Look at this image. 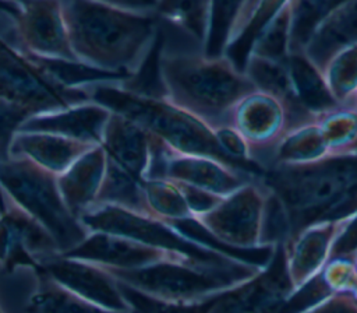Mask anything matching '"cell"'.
Returning <instances> with one entry per match:
<instances>
[{
  "instance_id": "obj_33",
  "label": "cell",
  "mask_w": 357,
  "mask_h": 313,
  "mask_svg": "<svg viewBox=\"0 0 357 313\" xmlns=\"http://www.w3.org/2000/svg\"><path fill=\"white\" fill-rule=\"evenodd\" d=\"M321 278L331 292L349 295L357 300V264L350 254H337L331 259Z\"/></svg>"
},
{
  "instance_id": "obj_7",
  "label": "cell",
  "mask_w": 357,
  "mask_h": 313,
  "mask_svg": "<svg viewBox=\"0 0 357 313\" xmlns=\"http://www.w3.org/2000/svg\"><path fill=\"white\" fill-rule=\"evenodd\" d=\"M14 17L0 24V99L26 108L33 116L89 101L85 88H68L52 78L15 41L6 36Z\"/></svg>"
},
{
  "instance_id": "obj_36",
  "label": "cell",
  "mask_w": 357,
  "mask_h": 313,
  "mask_svg": "<svg viewBox=\"0 0 357 313\" xmlns=\"http://www.w3.org/2000/svg\"><path fill=\"white\" fill-rule=\"evenodd\" d=\"M112 6H117L127 10L142 11V13H153L158 4V0H99Z\"/></svg>"
},
{
  "instance_id": "obj_13",
  "label": "cell",
  "mask_w": 357,
  "mask_h": 313,
  "mask_svg": "<svg viewBox=\"0 0 357 313\" xmlns=\"http://www.w3.org/2000/svg\"><path fill=\"white\" fill-rule=\"evenodd\" d=\"M35 270L95 305L114 312L132 313L117 281L102 265L57 253L39 260Z\"/></svg>"
},
{
  "instance_id": "obj_40",
  "label": "cell",
  "mask_w": 357,
  "mask_h": 313,
  "mask_svg": "<svg viewBox=\"0 0 357 313\" xmlns=\"http://www.w3.org/2000/svg\"><path fill=\"white\" fill-rule=\"evenodd\" d=\"M351 257H353V260H354V263L357 264V249L354 250V252H351V253H349Z\"/></svg>"
},
{
  "instance_id": "obj_34",
  "label": "cell",
  "mask_w": 357,
  "mask_h": 313,
  "mask_svg": "<svg viewBox=\"0 0 357 313\" xmlns=\"http://www.w3.org/2000/svg\"><path fill=\"white\" fill-rule=\"evenodd\" d=\"M33 116L26 108L0 99V161L10 158V145L22 126V123Z\"/></svg>"
},
{
  "instance_id": "obj_39",
  "label": "cell",
  "mask_w": 357,
  "mask_h": 313,
  "mask_svg": "<svg viewBox=\"0 0 357 313\" xmlns=\"http://www.w3.org/2000/svg\"><path fill=\"white\" fill-rule=\"evenodd\" d=\"M4 1H8V3H14V4H17V6H21L24 1H26V0H4Z\"/></svg>"
},
{
  "instance_id": "obj_38",
  "label": "cell",
  "mask_w": 357,
  "mask_h": 313,
  "mask_svg": "<svg viewBox=\"0 0 357 313\" xmlns=\"http://www.w3.org/2000/svg\"><path fill=\"white\" fill-rule=\"evenodd\" d=\"M344 108H350V109L357 110V92L354 94V96L351 98V101L349 102V105H347V106H344Z\"/></svg>"
},
{
  "instance_id": "obj_30",
  "label": "cell",
  "mask_w": 357,
  "mask_h": 313,
  "mask_svg": "<svg viewBox=\"0 0 357 313\" xmlns=\"http://www.w3.org/2000/svg\"><path fill=\"white\" fill-rule=\"evenodd\" d=\"M346 1L350 0H290V52L301 50L315 25Z\"/></svg>"
},
{
  "instance_id": "obj_8",
  "label": "cell",
  "mask_w": 357,
  "mask_h": 313,
  "mask_svg": "<svg viewBox=\"0 0 357 313\" xmlns=\"http://www.w3.org/2000/svg\"><path fill=\"white\" fill-rule=\"evenodd\" d=\"M78 219L88 232L124 236L145 245L178 252L201 261L220 264L248 263L227 252L191 239L172 222L121 205L95 203L82 211Z\"/></svg>"
},
{
  "instance_id": "obj_15",
  "label": "cell",
  "mask_w": 357,
  "mask_h": 313,
  "mask_svg": "<svg viewBox=\"0 0 357 313\" xmlns=\"http://www.w3.org/2000/svg\"><path fill=\"white\" fill-rule=\"evenodd\" d=\"M60 254L113 268H134L162 260L192 259L178 252L105 232H89L82 242Z\"/></svg>"
},
{
  "instance_id": "obj_41",
  "label": "cell",
  "mask_w": 357,
  "mask_h": 313,
  "mask_svg": "<svg viewBox=\"0 0 357 313\" xmlns=\"http://www.w3.org/2000/svg\"><path fill=\"white\" fill-rule=\"evenodd\" d=\"M0 313H4V312H3V310H1V307H0Z\"/></svg>"
},
{
  "instance_id": "obj_9",
  "label": "cell",
  "mask_w": 357,
  "mask_h": 313,
  "mask_svg": "<svg viewBox=\"0 0 357 313\" xmlns=\"http://www.w3.org/2000/svg\"><path fill=\"white\" fill-rule=\"evenodd\" d=\"M152 138V161L146 179H167L219 196H227L243 184L259 179L216 158L180 152L153 136Z\"/></svg>"
},
{
  "instance_id": "obj_22",
  "label": "cell",
  "mask_w": 357,
  "mask_h": 313,
  "mask_svg": "<svg viewBox=\"0 0 357 313\" xmlns=\"http://www.w3.org/2000/svg\"><path fill=\"white\" fill-rule=\"evenodd\" d=\"M286 66L298 101L312 117L317 119L343 108L332 95L322 70H319L304 52H290Z\"/></svg>"
},
{
  "instance_id": "obj_27",
  "label": "cell",
  "mask_w": 357,
  "mask_h": 313,
  "mask_svg": "<svg viewBox=\"0 0 357 313\" xmlns=\"http://www.w3.org/2000/svg\"><path fill=\"white\" fill-rule=\"evenodd\" d=\"M211 0H158L155 14L195 39L202 46L209 18Z\"/></svg>"
},
{
  "instance_id": "obj_19",
  "label": "cell",
  "mask_w": 357,
  "mask_h": 313,
  "mask_svg": "<svg viewBox=\"0 0 357 313\" xmlns=\"http://www.w3.org/2000/svg\"><path fill=\"white\" fill-rule=\"evenodd\" d=\"M92 147L95 145L57 134L18 131L11 141L10 156L29 159L59 176Z\"/></svg>"
},
{
  "instance_id": "obj_12",
  "label": "cell",
  "mask_w": 357,
  "mask_h": 313,
  "mask_svg": "<svg viewBox=\"0 0 357 313\" xmlns=\"http://www.w3.org/2000/svg\"><path fill=\"white\" fill-rule=\"evenodd\" d=\"M356 218L357 215L318 222L283 242L293 293L321 275L333 257L337 243Z\"/></svg>"
},
{
  "instance_id": "obj_25",
  "label": "cell",
  "mask_w": 357,
  "mask_h": 313,
  "mask_svg": "<svg viewBox=\"0 0 357 313\" xmlns=\"http://www.w3.org/2000/svg\"><path fill=\"white\" fill-rule=\"evenodd\" d=\"M29 54L52 78L68 88H84L100 82H123L131 77L128 74L109 71L81 60Z\"/></svg>"
},
{
  "instance_id": "obj_37",
  "label": "cell",
  "mask_w": 357,
  "mask_h": 313,
  "mask_svg": "<svg viewBox=\"0 0 357 313\" xmlns=\"http://www.w3.org/2000/svg\"><path fill=\"white\" fill-rule=\"evenodd\" d=\"M18 11H20V6H17L14 3H8V1H4V0H0V14H8V15L15 18Z\"/></svg>"
},
{
  "instance_id": "obj_14",
  "label": "cell",
  "mask_w": 357,
  "mask_h": 313,
  "mask_svg": "<svg viewBox=\"0 0 357 313\" xmlns=\"http://www.w3.org/2000/svg\"><path fill=\"white\" fill-rule=\"evenodd\" d=\"M17 43L43 57L78 60L70 46L60 0H26L14 18Z\"/></svg>"
},
{
  "instance_id": "obj_11",
  "label": "cell",
  "mask_w": 357,
  "mask_h": 313,
  "mask_svg": "<svg viewBox=\"0 0 357 313\" xmlns=\"http://www.w3.org/2000/svg\"><path fill=\"white\" fill-rule=\"evenodd\" d=\"M291 295L284 247L279 242L266 265L247 282L218 296L209 313H279Z\"/></svg>"
},
{
  "instance_id": "obj_1",
  "label": "cell",
  "mask_w": 357,
  "mask_h": 313,
  "mask_svg": "<svg viewBox=\"0 0 357 313\" xmlns=\"http://www.w3.org/2000/svg\"><path fill=\"white\" fill-rule=\"evenodd\" d=\"M259 182L279 200L286 218V240L310 225L357 215V154L273 163Z\"/></svg>"
},
{
  "instance_id": "obj_17",
  "label": "cell",
  "mask_w": 357,
  "mask_h": 313,
  "mask_svg": "<svg viewBox=\"0 0 357 313\" xmlns=\"http://www.w3.org/2000/svg\"><path fill=\"white\" fill-rule=\"evenodd\" d=\"M152 136L142 127L117 113H112L100 145L106 162L145 182L152 161Z\"/></svg>"
},
{
  "instance_id": "obj_6",
  "label": "cell",
  "mask_w": 357,
  "mask_h": 313,
  "mask_svg": "<svg viewBox=\"0 0 357 313\" xmlns=\"http://www.w3.org/2000/svg\"><path fill=\"white\" fill-rule=\"evenodd\" d=\"M0 189L50 233L60 253L88 236L89 232L64 203L57 175L29 159L10 156L0 161Z\"/></svg>"
},
{
  "instance_id": "obj_16",
  "label": "cell",
  "mask_w": 357,
  "mask_h": 313,
  "mask_svg": "<svg viewBox=\"0 0 357 313\" xmlns=\"http://www.w3.org/2000/svg\"><path fill=\"white\" fill-rule=\"evenodd\" d=\"M110 115L112 112L102 105L86 101L64 109L31 116L18 131L57 134L91 145H100Z\"/></svg>"
},
{
  "instance_id": "obj_2",
  "label": "cell",
  "mask_w": 357,
  "mask_h": 313,
  "mask_svg": "<svg viewBox=\"0 0 357 313\" xmlns=\"http://www.w3.org/2000/svg\"><path fill=\"white\" fill-rule=\"evenodd\" d=\"M70 46L88 64L131 75L159 32L155 13H142L99 0H60Z\"/></svg>"
},
{
  "instance_id": "obj_23",
  "label": "cell",
  "mask_w": 357,
  "mask_h": 313,
  "mask_svg": "<svg viewBox=\"0 0 357 313\" xmlns=\"http://www.w3.org/2000/svg\"><path fill=\"white\" fill-rule=\"evenodd\" d=\"M289 1L290 0H250L223 56L238 70L244 71L245 61L257 38Z\"/></svg>"
},
{
  "instance_id": "obj_32",
  "label": "cell",
  "mask_w": 357,
  "mask_h": 313,
  "mask_svg": "<svg viewBox=\"0 0 357 313\" xmlns=\"http://www.w3.org/2000/svg\"><path fill=\"white\" fill-rule=\"evenodd\" d=\"M119 284V288L132 309V313H209L213 306L216 298L194 302V303H174V302H163L149 296H145L132 288ZM220 296V295H219Z\"/></svg>"
},
{
  "instance_id": "obj_26",
  "label": "cell",
  "mask_w": 357,
  "mask_h": 313,
  "mask_svg": "<svg viewBox=\"0 0 357 313\" xmlns=\"http://www.w3.org/2000/svg\"><path fill=\"white\" fill-rule=\"evenodd\" d=\"M250 0H211L205 41L201 52L209 57H219L225 50L247 8Z\"/></svg>"
},
{
  "instance_id": "obj_3",
  "label": "cell",
  "mask_w": 357,
  "mask_h": 313,
  "mask_svg": "<svg viewBox=\"0 0 357 313\" xmlns=\"http://www.w3.org/2000/svg\"><path fill=\"white\" fill-rule=\"evenodd\" d=\"M84 88L89 101L134 122L176 151L212 156L257 177H261L264 172L254 162L229 155L220 145L215 129L165 96L142 95L124 88L120 82H100Z\"/></svg>"
},
{
  "instance_id": "obj_28",
  "label": "cell",
  "mask_w": 357,
  "mask_h": 313,
  "mask_svg": "<svg viewBox=\"0 0 357 313\" xmlns=\"http://www.w3.org/2000/svg\"><path fill=\"white\" fill-rule=\"evenodd\" d=\"M142 190L149 214L167 222H180L192 218V212L174 182L167 179H146Z\"/></svg>"
},
{
  "instance_id": "obj_29",
  "label": "cell",
  "mask_w": 357,
  "mask_h": 313,
  "mask_svg": "<svg viewBox=\"0 0 357 313\" xmlns=\"http://www.w3.org/2000/svg\"><path fill=\"white\" fill-rule=\"evenodd\" d=\"M322 73L335 99L347 106L357 92V43L333 56Z\"/></svg>"
},
{
  "instance_id": "obj_10",
  "label": "cell",
  "mask_w": 357,
  "mask_h": 313,
  "mask_svg": "<svg viewBox=\"0 0 357 313\" xmlns=\"http://www.w3.org/2000/svg\"><path fill=\"white\" fill-rule=\"evenodd\" d=\"M227 126L244 140L250 158L262 169L282 137L291 130L286 108L273 96L254 89L233 109Z\"/></svg>"
},
{
  "instance_id": "obj_18",
  "label": "cell",
  "mask_w": 357,
  "mask_h": 313,
  "mask_svg": "<svg viewBox=\"0 0 357 313\" xmlns=\"http://www.w3.org/2000/svg\"><path fill=\"white\" fill-rule=\"evenodd\" d=\"M357 43V0H350L326 14L312 29L301 52L319 68L343 49Z\"/></svg>"
},
{
  "instance_id": "obj_5",
  "label": "cell",
  "mask_w": 357,
  "mask_h": 313,
  "mask_svg": "<svg viewBox=\"0 0 357 313\" xmlns=\"http://www.w3.org/2000/svg\"><path fill=\"white\" fill-rule=\"evenodd\" d=\"M266 264H220L172 259L134 268L103 267L116 281L163 302L194 303L216 298L255 277Z\"/></svg>"
},
{
  "instance_id": "obj_4",
  "label": "cell",
  "mask_w": 357,
  "mask_h": 313,
  "mask_svg": "<svg viewBox=\"0 0 357 313\" xmlns=\"http://www.w3.org/2000/svg\"><path fill=\"white\" fill-rule=\"evenodd\" d=\"M163 95L212 129L227 126L236 105L255 89L226 56L163 52L159 57Z\"/></svg>"
},
{
  "instance_id": "obj_24",
  "label": "cell",
  "mask_w": 357,
  "mask_h": 313,
  "mask_svg": "<svg viewBox=\"0 0 357 313\" xmlns=\"http://www.w3.org/2000/svg\"><path fill=\"white\" fill-rule=\"evenodd\" d=\"M25 313H123L95 305L50 277L39 272V281L25 305Z\"/></svg>"
},
{
  "instance_id": "obj_35",
  "label": "cell",
  "mask_w": 357,
  "mask_h": 313,
  "mask_svg": "<svg viewBox=\"0 0 357 313\" xmlns=\"http://www.w3.org/2000/svg\"><path fill=\"white\" fill-rule=\"evenodd\" d=\"M301 313H357V300L344 293L331 292Z\"/></svg>"
},
{
  "instance_id": "obj_21",
  "label": "cell",
  "mask_w": 357,
  "mask_h": 313,
  "mask_svg": "<svg viewBox=\"0 0 357 313\" xmlns=\"http://www.w3.org/2000/svg\"><path fill=\"white\" fill-rule=\"evenodd\" d=\"M244 73L255 89L276 98L286 108L291 129L315 119L298 101L286 63L273 61L251 53L245 61Z\"/></svg>"
},
{
  "instance_id": "obj_20",
  "label": "cell",
  "mask_w": 357,
  "mask_h": 313,
  "mask_svg": "<svg viewBox=\"0 0 357 313\" xmlns=\"http://www.w3.org/2000/svg\"><path fill=\"white\" fill-rule=\"evenodd\" d=\"M105 151L102 145H95L57 176L61 197L77 218L95 203L105 175Z\"/></svg>"
},
{
  "instance_id": "obj_31",
  "label": "cell",
  "mask_w": 357,
  "mask_h": 313,
  "mask_svg": "<svg viewBox=\"0 0 357 313\" xmlns=\"http://www.w3.org/2000/svg\"><path fill=\"white\" fill-rule=\"evenodd\" d=\"M290 31L291 10L289 1L280 10V13L262 29L252 46L251 53L273 61L286 63L290 54Z\"/></svg>"
}]
</instances>
